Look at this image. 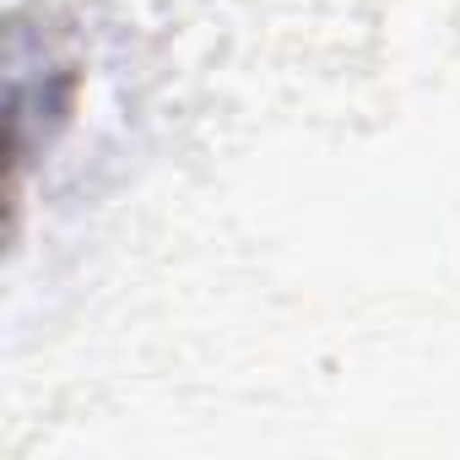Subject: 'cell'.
I'll list each match as a JSON object with an SVG mask.
<instances>
[{
    "label": "cell",
    "instance_id": "6da1fadb",
    "mask_svg": "<svg viewBox=\"0 0 460 460\" xmlns=\"http://www.w3.org/2000/svg\"><path fill=\"white\" fill-rule=\"evenodd\" d=\"M76 60L60 49L55 28H28L12 17L6 28V211H12V239L22 227V195H28V168L44 157L71 109H76Z\"/></svg>",
    "mask_w": 460,
    "mask_h": 460
}]
</instances>
